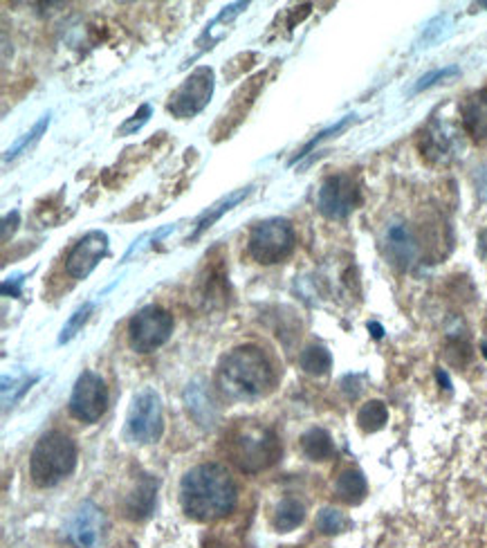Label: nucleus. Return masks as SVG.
I'll list each match as a JSON object with an SVG mask.
<instances>
[{
    "mask_svg": "<svg viewBox=\"0 0 487 548\" xmlns=\"http://www.w3.org/2000/svg\"><path fill=\"white\" fill-rule=\"evenodd\" d=\"M180 503L194 522H218L238 503L236 481L220 463H200L182 477Z\"/></svg>",
    "mask_w": 487,
    "mask_h": 548,
    "instance_id": "f257e3e1",
    "label": "nucleus"
},
{
    "mask_svg": "<svg viewBox=\"0 0 487 548\" xmlns=\"http://www.w3.org/2000/svg\"><path fill=\"white\" fill-rule=\"evenodd\" d=\"M218 384L236 401H257L268 396L277 384L272 362L259 346L245 344L229 350L218 367Z\"/></svg>",
    "mask_w": 487,
    "mask_h": 548,
    "instance_id": "f03ea898",
    "label": "nucleus"
},
{
    "mask_svg": "<svg viewBox=\"0 0 487 548\" xmlns=\"http://www.w3.org/2000/svg\"><path fill=\"white\" fill-rule=\"evenodd\" d=\"M283 447L269 427L243 422L229 436L228 454L231 463L245 474H259L281 459Z\"/></svg>",
    "mask_w": 487,
    "mask_h": 548,
    "instance_id": "7ed1b4c3",
    "label": "nucleus"
},
{
    "mask_svg": "<svg viewBox=\"0 0 487 548\" xmlns=\"http://www.w3.org/2000/svg\"><path fill=\"white\" fill-rule=\"evenodd\" d=\"M76 468V445L64 431L43 434L30 456V477L38 488H52L70 477Z\"/></svg>",
    "mask_w": 487,
    "mask_h": 548,
    "instance_id": "20e7f679",
    "label": "nucleus"
},
{
    "mask_svg": "<svg viewBox=\"0 0 487 548\" xmlns=\"http://www.w3.org/2000/svg\"><path fill=\"white\" fill-rule=\"evenodd\" d=\"M294 243L297 237L286 218H268L254 225L249 232L248 252L260 266H272L290 257Z\"/></svg>",
    "mask_w": 487,
    "mask_h": 548,
    "instance_id": "39448f33",
    "label": "nucleus"
},
{
    "mask_svg": "<svg viewBox=\"0 0 487 548\" xmlns=\"http://www.w3.org/2000/svg\"><path fill=\"white\" fill-rule=\"evenodd\" d=\"M173 333V315L160 306H144L128 321V344L137 353H153L168 342Z\"/></svg>",
    "mask_w": 487,
    "mask_h": 548,
    "instance_id": "423d86ee",
    "label": "nucleus"
},
{
    "mask_svg": "<svg viewBox=\"0 0 487 548\" xmlns=\"http://www.w3.org/2000/svg\"><path fill=\"white\" fill-rule=\"evenodd\" d=\"M164 431L162 401L153 389H142L128 410L127 434L135 443H156Z\"/></svg>",
    "mask_w": 487,
    "mask_h": 548,
    "instance_id": "0eeeda50",
    "label": "nucleus"
},
{
    "mask_svg": "<svg viewBox=\"0 0 487 548\" xmlns=\"http://www.w3.org/2000/svg\"><path fill=\"white\" fill-rule=\"evenodd\" d=\"M360 205V185L349 173L328 176L317 194V207L330 220L349 218Z\"/></svg>",
    "mask_w": 487,
    "mask_h": 548,
    "instance_id": "6e6552de",
    "label": "nucleus"
},
{
    "mask_svg": "<svg viewBox=\"0 0 487 548\" xmlns=\"http://www.w3.org/2000/svg\"><path fill=\"white\" fill-rule=\"evenodd\" d=\"M211 95H214V70L202 66L191 72L185 84L171 95L167 108L173 117L191 119L209 104Z\"/></svg>",
    "mask_w": 487,
    "mask_h": 548,
    "instance_id": "1a4fd4ad",
    "label": "nucleus"
},
{
    "mask_svg": "<svg viewBox=\"0 0 487 548\" xmlns=\"http://www.w3.org/2000/svg\"><path fill=\"white\" fill-rule=\"evenodd\" d=\"M67 410L72 416L81 422H97L108 410V387L101 380V376L93 371H84L76 378L75 389H72L70 402H67Z\"/></svg>",
    "mask_w": 487,
    "mask_h": 548,
    "instance_id": "9d476101",
    "label": "nucleus"
},
{
    "mask_svg": "<svg viewBox=\"0 0 487 548\" xmlns=\"http://www.w3.org/2000/svg\"><path fill=\"white\" fill-rule=\"evenodd\" d=\"M106 252H108V234L101 232V229H93L84 238L76 240L75 248L70 249L66 259V272L76 281H84L99 266Z\"/></svg>",
    "mask_w": 487,
    "mask_h": 548,
    "instance_id": "9b49d317",
    "label": "nucleus"
},
{
    "mask_svg": "<svg viewBox=\"0 0 487 548\" xmlns=\"http://www.w3.org/2000/svg\"><path fill=\"white\" fill-rule=\"evenodd\" d=\"M104 533V514L93 502H84L67 523V537L76 548H95Z\"/></svg>",
    "mask_w": 487,
    "mask_h": 548,
    "instance_id": "f8f14e48",
    "label": "nucleus"
},
{
    "mask_svg": "<svg viewBox=\"0 0 487 548\" xmlns=\"http://www.w3.org/2000/svg\"><path fill=\"white\" fill-rule=\"evenodd\" d=\"M418 148L429 162H450L456 151V133L441 119H433L421 133Z\"/></svg>",
    "mask_w": 487,
    "mask_h": 548,
    "instance_id": "ddd939ff",
    "label": "nucleus"
},
{
    "mask_svg": "<svg viewBox=\"0 0 487 548\" xmlns=\"http://www.w3.org/2000/svg\"><path fill=\"white\" fill-rule=\"evenodd\" d=\"M384 245L391 263L400 268H409L418 257V240L407 223H391L384 234Z\"/></svg>",
    "mask_w": 487,
    "mask_h": 548,
    "instance_id": "4468645a",
    "label": "nucleus"
},
{
    "mask_svg": "<svg viewBox=\"0 0 487 548\" xmlns=\"http://www.w3.org/2000/svg\"><path fill=\"white\" fill-rule=\"evenodd\" d=\"M462 127L474 139L487 137V88L476 90L461 106Z\"/></svg>",
    "mask_w": 487,
    "mask_h": 548,
    "instance_id": "2eb2a0df",
    "label": "nucleus"
},
{
    "mask_svg": "<svg viewBox=\"0 0 487 548\" xmlns=\"http://www.w3.org/2000/svg\"><path fill=\"white\" fill-rule=\"evenodd\" d=\"M156 490L157 481L151 474H142L137 481V485L133 488V492L127 497V514L135 522H142L147 519L153 511V503H156Z\"/></svg>",
    "mask_w": 487,
    "mask_h": 548,
    "instance_id": "dca6fc26",
    "label": "nucleus"
},
{
    "mask_svg": "<svg viewBox=\"0 0 487 548\" xmlns=\"http://www.w3.org/2000/svg\"><path fill=\"white\" fill-rule=\"evenodd\" d=\"M366 492H369V485H366L364 474L355 468L344 470L335 481V494L349 506H358L364 502Z\"/></svg>",
    "mask_w": 487,
    "mask_h": 548,
    "instance_id": "f3484780",
    "label": "nucleus"
},
{
    "mask_svg": "<svg viewBox=\"0 0 487 548\" xmlns=\"http://www.w3.org/2000/svg\"><path fill=\"white\" fill-rule=\"evenodd\" d=\"M249 194H252V187H245V189L234 191V194H229L228 198H223V200H220V203H216L214 207H209V209H207L205 214H202L200 218L196 220V228H194V232L189 234V240H198V238H200L202 234H205L207 229H209L211 225H214L216 220L220 218V216L228 214V211L231 209V207L238 205L240 200L248 198Z\"/></svg>",
    "mask_w": 487,
    "mask_h": 548,
    "instance_id": "a211bd4d",
    "label": "nucleus"
},
{
    "mask_svg": "<svg viewBox=\"0 0 487 548\" xmlns=\"http://www.w3.org/2000/svg\"><path fill=\"white\" fill-rule=\"evenodd\" d=\"M301 452L310 461H328L335 454V443H332V436L328 434L324 427H312L306 434L301 436Z\"/></svg>",
    "mask_w": 487,
    "mask_h": 548,
    "instance_id": "6ab92c4d",
    "label": "nucleus"
},
{
    "mask_svg": "<svg viewBox=\"0 0 487 548\" xmlns=\"http://www.w3.org/2000/svg\"><path fill=\"white\" fill-rule=\"evenodd\" d=\"M299 367L308 373V376H326L332 367V355L326 346L310 344L301 350L299 355Z\"/></svg>",
    "mask_w": 487,
    "mask_h": 548,
    "instance_id": "aec40b11",
    "label": "nucleus"
},
{
    "mask_svg": "<svg viewBox=\"0 0 487 548\" xmlns=\"http://www.w3.org/2000/svg\"><path fill=\"white\" fill-rule=\"evenodd\" d=\"M303 519H306V506L299 499L286 497L274 512V528L281 533H290L297 526H301Z\"/></svg>",
    "mask_w": 487,
    "mask_h": 548,
    "instance_id": "412c9836",
    "label": "nucleus"
},
{
    "mask_svg": "<svg viewBox=\"0 0 487 548\" xmlns=\"http://www.w3.org/2000/svg\"><path fill=\"white\" fill-rule=\"evenodd\" d=\"M389 422V410L382 401H369L358 411V425L366 434H375Z\"/></svg>",
    "mask_w": 487,
    "mask_h": 548,
    "instance_id": "4be33fe9",
    "label": "nucleus"
},
{
    "mask_svg": "<svg viewBox=\"0 0 487 548\" xmlns=\"http://www.w3.org/2000/svg\"><path fill=\"white\" fill-rule=\"evenodd\" d=\"M349 526V519L344 517V512H340L337 508H321L320 514H317V531L321 535H340V533L346 531Z\"/></svg>",
    "mask_w": 487,
    "mask_h": 548,
    "instance_id": "5701e85b",
    "label": "nucleus"
},
{
    "mask_svg": "<svg viewBox=\"0 0 487 548\" xmlns=\"http://www.w3.org/2000/svg\"><path fill=\"white\" fill-rule=\"evenodd\" d=\"M47 127H50V115H43V117L38 119L36 127H34L30 133H25V136H23L21 139H18V142L14 144V147L9 148L7 153H5V162L16 160V157H18V156H23V153H25L27 148H32L34 144H36L38 139H41L43 133H46V128H47Z\"/></svg>",
    "mask_w": 487,
    "mask_h": 548,
    "instance_id": "b1692460",
    "label": "nucleus"
},
{
    "mask_svg": "<svg viewBox=\"0 0 487 548\" xmlns=\"http://www.w3.org/2000/svg\"><path fill=\"white\" fill-rule=\"evenodd\" d=\"M90 312H93V301H86L84 306H79V309H76L75 312H72V315H70V320L66 321L64 330H61V335H59V344L70 342V340L75 338V335L79 333L81 329H84V324H86V321H88Z\"/></svg>",
    "mask_w": 487,
    "mask_h": 548,
    "instance_id": "393cba45",
    "label": "nucleus"
},
{
    "mask_svg": "<svg viewBox=\"0 0 487 548\" xmlns=\"http://www.w3.org/2000/svg\"><path fill=\"white\" fill-rule=\"evenodd\" d=\"M353 122H355V115H349V117H344V119H341V122H337V124H335V127L326 128V131H321V133H317V136H315V137H312V139H310V142H308V144H306V147H303V148H301V151H299V153H297V156H294V157H292V162H297V160H299V157L308 156V153H310V151H312V148H315V147H317V144H321V142H324V139H328V137H332V136H337V133H341V131H346V128H349V127H350V124H353Z\"/></svg>",
    "mask_w": 487,
    "mask_h": 548,
    "instance_id": "a878e982",
    "label": "nucleus"
},
{
    "mask_svg": "<svg viewBox=\"0 0 487 548\" xmlns=\"http://www.w3.org/2000/svg\"><path fill=\"white\" fill-rule=\"evenodd\" d=\"M458 70L456 66H450V68H442V70H433V72H429V75H424L421 81H418L416 84V88H413V93H422L424 88H431V86H436L438 81H442V79H450V76H456L458 75Z\"/></svg>",
    "mask_w": 487,
    "mask_h": 548,
    "instance_id": "bb28decb",
    "label": "nucleus"
},
{
    "mask_svg": "<svg viewBox=\"0 0 487 548\" xmlns=\"http://www.w3.org/2000/svg\"><path fill=\"white\" fill-rule=\"evenodd\" d=\"M148 117H151V106L148 104H144L142 108L137 110V113L133 115V117L128 119L127 124H124L122 128H119V136H130V133H135V131H139V128L144 127V124L148 122Z\"/></svg>",
    "mask_w": 487,
    "mask_h": 548,
    "instance_id": "cd10ccee",
    "label": "nucleus"
},
{
    "mask_svg": "<svg viewBox=\"0 0 487 548\" xmlns=\"http://www.w3.org/2000/svg\"><path fill=\"white\" fill-rule=\"evenodd\" d=\"M18 223H21V214H18V211H12V214L5 216V218H3V234H0L3 243H7V240L14 237V232L18 229Z\"/></svg>",
    "mask_w": 487,
    "mask_h": 548,
    "instance_id": "c85d7f7f",
    "label": "nucleus"
},
{
    "mask_svg": "<svg viewBox=\"0 0 487 548\" xmlns=\"http://www.w3.org/2000/svg\"><path fill=\"white\" fill-rule=\"evenodd\" d=\"M21 286H23V277L21 274H18V277H9L7 281H3V286H0V292H3L5 297H18L21 295Z\"/></svg>",
    "mask_w": 487,
    "mask_h": 548,
    "instance_id": "c756f323",
    "label": "nucleus"
},
{
    "mask_svg": "<svg viewBox=\"0 0 487 548\" xmlns=\"http://www.w3.org/2000/svg\"><path fill=\"white\" fill-rule=\"evenodd\" d=\"M476 189H479V196L487 203V165L481 167V169H476Z\"/></svg>",
    "mask_w": 487,
    "mask_h": 548,
    "instance_id": "7c9ffc66",
    "label": "nucleus"
},
{
    "mask_svg": "<svg viewBox=\"0 0 487 548\" xmlns=\"http://www.w3.org/2000/svg\"><path fill=\"white\" fill-rule=\"evenodd\" d=\"M479 252L481 257L487 259V229H483V232L479 234Z\"/></svg>",
    "mask_w": 487,
    "mask_h": 548,
    "instance_id": "2f4dec72",
    "label": "nucleus"
},
{
    "mask_svg": "<svg viewBox=\"0 0 487 548\" xmlns=\"http://www.w3.org/2000/svg\"><path fill=\"white\" fill-rule=\"evenodd\" d=\"M369 330H370V335H373L375 340H380L384 335V329L380 324H375V321H370L369 324Z\"/></svg>",
    "mask_w": 487,
    "mask_h": 548,
    "instance_id": "473e14b6",
    "label": "nucleus"
},
{
    "mask_svg": "<svg viewBox=\"0 0 487 548\" xmlns=\"http://www.w3.org/2000/svg\"><path fill=\"white\" fill-rule=\"evenodd\" d=\"M438 382H441L445 389H450V378H447L442 371H438Z\"/></svg>",
    "mask_w": 487,
    "mask_h": 548,
    "instance_id": "72a5a7b5",
    "label": "nucleus"
},
{
    "mask_svg": "<svg viewBox=\"0 0 487 548\" xmlns=\"http://www.w3.org/2000/svg\"><path fill=\"white\" fill-rule=\"evenodd\" d=\"M483 355L487 358V344H483Z\"/></svg>",
    "mask_w": 487,
    "mask_h": 548,
    "instance_id": "f704fd0d",
    "label": "nucleus"
},
{
    "mask_svg": "<svg viewBox=\"0 0 487 548\" xmlns=\"http://www.w3.org/2000/svg\"><path fill=\"white\" fill-rule=\"evenodd\" d=\"M479 5H481V7H483V9H487V0H485V3H479Z\"/></svg>",
    "mask_w": 487,
    "mask_h": 548,
    "instance_id": "c9c22d12",
    "label": "nucleus"
},
{
    "mask_svg": "<svg viewBox=\"0 0 487 548\" xmlns=\"http://www.w3.org/2000/svg\"><path fill=\"white\" fill-rule=\"evenodd\" d=\"M283 548H297V546H283Z\"/></svg>",
    "mask_w": 487,
    "mask_h": 548,
    "instance_id": "e433bc0d",
    "label": "nucleus"
}]
</instances>
